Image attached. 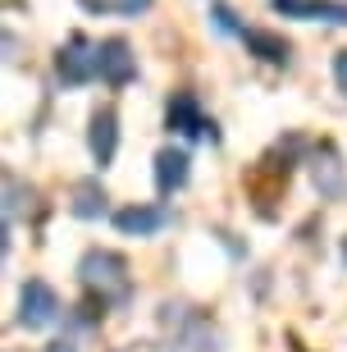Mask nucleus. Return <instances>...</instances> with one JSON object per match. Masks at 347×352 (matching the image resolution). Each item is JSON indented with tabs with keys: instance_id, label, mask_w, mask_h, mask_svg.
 Segmentation results:
<instances>
[{
	"instance_id": "1",
	"label": "nucleus",
	"mask_w": 347,
	"mask_h": 352,
	"mask_svg": "<svg viewBox=\"0 0 347 352\" xmlns=\"http://www.w3.org/2000/svg\"><path fill=\"white\" fill-rule=\"evenodd\" d=\"M78 279L87 288V298L105 311H124L133 302V270L128 261L110 248H91L82 252V261H78Z\"/></svg>"
},
{
	"instance_id": "2",
	"label": "nucleus",
	"mask_w": 347,
	"mask_h": 352,
	"mask_svg": "<svg viewBox=\"0 0 347 352\" xmlns=\"http://www.w3.org/2000/svg\"><path fill=\"white\" fill-rule=\"evenodd\" d=\"M160 325L174 334V343L188 352H224V334L215 329L206 311L197 307H183V302H165L160 307Z\"/></svg>"
},
{
	"instance_id": "3",
	"label": "nucleus",
	"mask_w": 347,
	"mask_h": 352,
	"mask_svg": "<svg viewBox=\"0 0 347 352\" xmlns=\"http://www.w3.org/2000/svg\"><path fill=\"white\" fill-rule=\"evenodd\" d=\"M60 293H55L46 279H27L23 288H19V325L23 329H46L60 320Z\"/></svg>"
},
{
	"instance_id": "4",
	"label": "nucleus",
	"mask_w": 347,
	"mask_h": 352,
	"mask_svg": "<svg viewBox=\"0 0 347 352\" xmlns=\"http://www.w3.org/2000/svg\"><path fill=\"white\" fill-rule=\"evenodd\" d=\"M165 119H169V133H179V138H206V142H219L215 119L201 115V101H197L192 91H174Z\"/></svg>"
},
{
	"instance_id": "5",
	"label": "nucleus",
	"mask_w": 347,
	"mask_h": 352,
	"mask_svg": "<svg viewBox=\"0 0 347 352\" xmlns=\"http://www.w3.org/2000/svg\"><path fill=\"white\" fill-rule=\"evenodd\" d=\"M55 74H60L65 87H82V82L101 78V74H96V46H91L82 32H74V37L60 46V55H55Z\"/></svg>"
},
{
	"instance_id": "6",
	"label": "nucleus",
	"mask_w": 347,
	"mask_h": 352,
	"mask_svg": "<svg viewBox=\"0 0 347 352\" xmlns=\"http://www.w3.org/2000/svg\"><path fill=\"white\" fill-rule=\"evenodd\" d=\"M96 74H101V82H110V87H128V82L137 78V55H133L128 41L105 37L101 46H96Z\"/></svg>"
},
{
	"instance_id": "7",
	"label": "nucleus",
	"mask_w": 347,
	"mask_h": 352,
	"mask_svg": "<svg viewBox=\"0 0 347 352\" xmlns=\"http://www.w3.org/2000/svg\"><path fill=\"white\" fill-rule=\"evenodd\" d=\"M311 183H315V192L329 197V201H343L347 197V165H343L334 142H320V151L311 156Z\"/></svg>"
},
{
	"instance_id": "8",
	"label": "nucleus",
	"mask_w": 347,
	"mask_h": 352,
	"mask_svg": "<svg viewBox=\"0 0 347 352\" xmlns=\"http://www.w3.org/2000/svg\"><path fill=\"white\" fill-rule=\"evenodd\" d=\"M165 224H169L165 201H133V206L115 210V229L124 238H151V234H160Z\"/></svg>"
},
{
	"instance_id": "9",
	"label": "nucleus",
	"mask_w": 347,
	"mask_h": 352,
	"mask_svg": "<svg viewBox=\"0 0 347 352\" xmlns=\"http://www.w3.org/2000/svg\"><path fill=\"white\" fill-rule=\"evenodd\" d=\"M87 146H91V160L96 165H115V151H119V115L115 105H101L91 115V129H87Z\"/></svg>"
},
{
	"instance_id": "10",
	"label": "nucleus",
	"mask_w": 347,
	"mask_h": 352,
	"mask_svg": "<svg viewBox=\"0 0 347 352\" xmlns=\"http://www.w3.org/2000/svg\"><path fill=\"white\" fill-rule=\"evenodd\" d=\"M283 19H306V23H334L347 28V0H274Z\"/></svg>"
},
{
	"instance_id": "11",
	"label": "nucleus",
	"mask_w": 347,
	"mask_h": 352,
	"mask_svg": "<svg viewBox=\"0 0 347 352\" xmlns=\"http://www.w3.org/2000/svg\"><path fill=\"white\" fill-rule=\"evenodd\" d=\"M188 174H192V156L183 146L155 151V192L160 197H174L179 188H188Z\"/></svg>"
},
{
	"instance_id": "12",
	"label": "nucleus",
	"mask_w": 347,
	"mask_h": 352,
	"mask_svg": "<svg viewBox=\"0 0 347 352\" xmlns=\"http://www.w3.org/2000/svg\"><path fill=\"white\" fill-rule=\"evenodd\" d=\"M105 206H110V197H105L101 179H78L74 183V197H69V210H74L78 220H101Z\"/></svg>"
},
{
	"instance_id": "13",
	"label": "nucleus",
	"mask_w": 347,
	"mask_h": 352,
	"mask_svg": "<svg viewBox=\"0 0 347 352\" xmlns=\"http://www.w3.org/2000/svg\"><path fill=\"white\" fill-rule=\"evenodd\" d=\"M243 41H247V51L256 55V60H265V65H288V60H293V46H288L279 32H265V28H247Z\"/></svg>"
},
{
	"instance_id": "14",
	"label": "nucleus",
	"mask_w": 347,
	"mask_h": 352,
	"mask_svg": "<svg viewBox=\"0 0 347 352\" xmlns=\"http://www.w3.org/2000/svg\"><path fill=\"white\" fill-rule=\"evenodd\" d=\"M23 201H32V188H23L14 174H5V220L10 224L23 215Z\"/></svg>"
},
{
	"instance_id": "15",
	"label": "nucleus",
	"mask_w": 347,
	"mask_h": 352,
	"mask_svg": "<svg viewBox=\"0 0 347 352\" xmlns=\"http://www.w3.org/2000/svg\"><path fill=\"white\" fill-rule=\"evenodd\" d=\"M87 10H101V14H142L151 10V0H82Z\"/></svg>"
},
{
	"instance_id": "16",
	"label": "nucleus",
	"mask_w": 347,
	"mask_h": 352,
	"mask_svg": "<svg viewBox=\"0 0 347 352\" xmlns=\"http://www.w3.org/2000/svg\"><path fill=\"white\" fill-rule=\"evenodd\" d=\"M334 82H338V91L347 96V51H338V60H334Z\"/></svg>"
},
{
	"instance_id": "17",
	"label": "nucleus",
	"mask_w": 347,
	"mask_h": 352,
	"mask_svg": "<svg viewBox=\"0 0 347 352\" xmlns=\"http://www.w3.org/2000/svg\"><path fill=\"white\" fill-rule=\"evenodd\" d=\"M41 352H78V343L74 339H55V343H46Z\"/></svg>"
},
{
	"instance_id": "18",
	"label": "nucleus",
	"mask_w": 347,
	"mask_h": 352,
	"mask_svg": "<svg viewBox=\"0 0 347 352\" xmlns=\"http://www.w3.org/2000/svg\"><path fill=\"white\" fill-rule=\"evenodd\" d=\"M119 352H174V348H160V343H128V348H119Z\"/></svg>"
},
{
	"instance_id": "19",
	"label": "nucleus",
	"mask_w": 347,
	"mask_h": 352,
	"mask_svg": "<svg viewBox=\"0 0 347 352\" xmlns=\"http://www.w3.org/2000/svg\"><path fill=\"white\" fill-rule=\"evenodd\" d=\"M343 265H347V238H343Z\"/></svg>"
}]
</instances>
